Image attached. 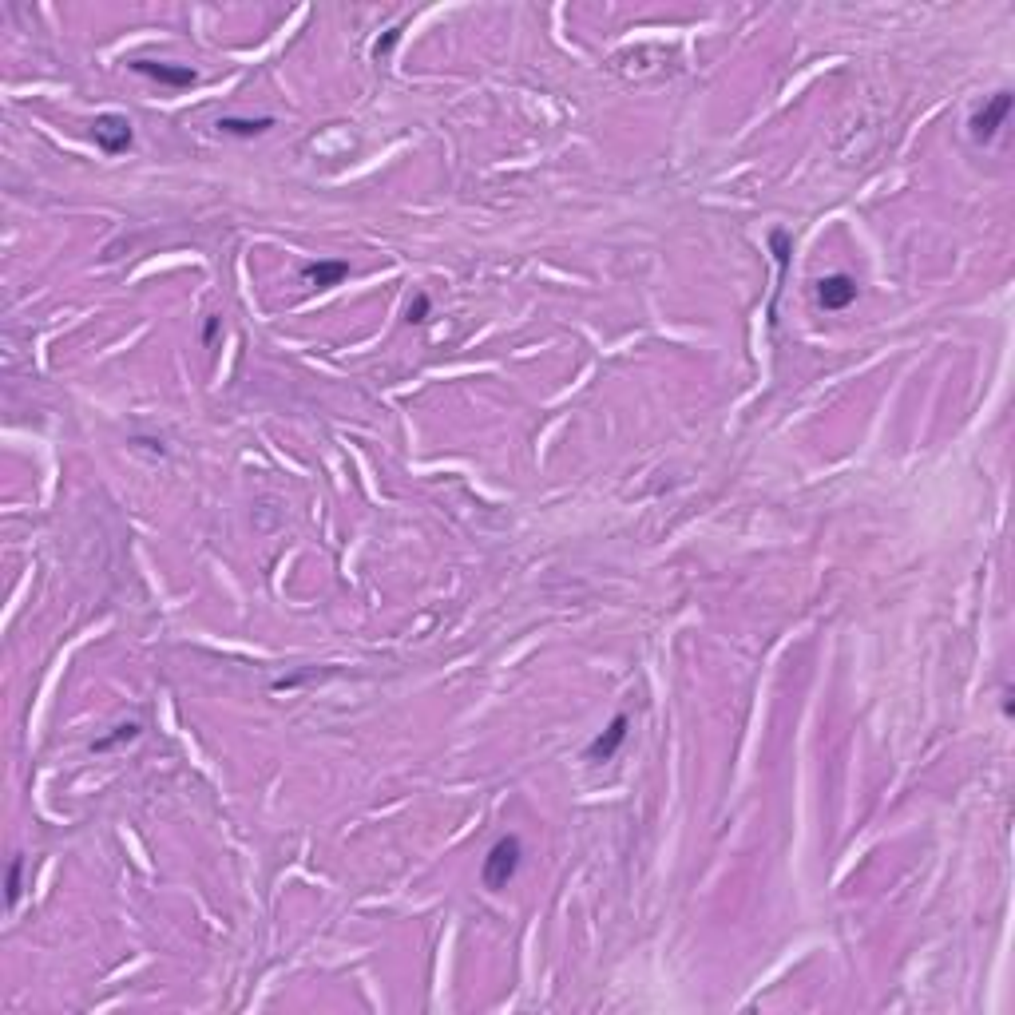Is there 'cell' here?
Listing matches in <instances>:
<instances>
[{
    "mask_svg": "<svg viewBox=\"0 0 1015 1015\" xmlns=\"http://www.w3.org/2000/svg\"><path fill=\"white\" fill-rule=\"evenodd\" d=\"M520 861H524V841H520L516 833L500 837V841L488 849L484 865H480V881H484V889H488V893L508 889V885L516 881V873H520Z\"/></svg>",
    "mask_w": 1015,
    "mask_h": 1015,
    "instance_id": "obj_1",
    "label": "cell"
},
{
    "mask_svg": "<svg viewBox=\"0 0 1015 1015\" xmlns=\"http://www.w3.org/2000/svg\"><path fill=\"white\" fill-rule=\"evenodd\" d=\"M1008 112H1012V92H996V96H988L972 119H968V135L976 139V143H992L996 135H1000V127L1008 123Z\"/></svg>",
    "mask_w": 1015,
    "mask_h": 1015,
    "instance_id": "obj_2",
    "label": "cell"
},
{
    "mask_svg": "<svg viewBox=\"0 0 1015 1015\" xmlns=\"http://www.w3.org/2000/svg\"><path fill=\"white\" fill-rule=\"evenodd\" d=\"M92 139H96V147H100L104 155H123V151L135 143V127H131L127 115L104 112V115H96V123H92Z\"/></svg>",
    "mask_w": 1015,
    "mask_h": 1015,
    "instance_id": "obj_3",
    "label": "cell"
},
{
    "mask_svg": "<svg viewBox=\"0 0 1015 1015\" xmlns=\"http://www.w3.org/2000/svg\"><path fill=\"white\" fill-rule=\"evenodd\" d=\"M131 72L163 84V88H195L199 72L191 64H171V60H131Z\"/></svg>",
    "mask_w": 1015,
    "mask_h": 1015,
    "instance_id": "obj_4",
    "label": "cell"
},
{
    "mask_svg": "<svg viewBox=\"0 0 1015 1015\" xmlns=\"http://www.w3.org/2000/svg\"><path fill=\"white\" fill-rule=\"evenodd\" d=\"M857 278L853 274H845V270H837V274H825L821 282H817V302H821V310H849L853 302H857Z\"/></svg>",
    "mask_w": 1015,
    "mask_h": 1015,
    "instance_id": "obj_5",
    "label": "cell"
},
{
    "mask_svg": "<svg viewBox=\"0 0 1015 1015\" xmlns=\"http://www.w3.org/2000/svg\"><path fill=\"white\" fill-rule=\"evenodd\" d=\"M627 734H631V718H627V714H615V718L607 722V730L587 746V762H611V758L623 750Z\"/></svg>",
    "mask_w": 1015,
    "mask_h": 1015,
    "instance_id": "obj_6",
    "label": "cell"
},
{
    "mask_svg": "<svg viewBox=\"0 0 1015 1015\" xmlns=\"http://www.w3.org/2000/svg\"><path fill=\"white\" fill-rule=\"evenodd\" d=\"M302 278H306L314 290H330V286H341V282L349 278V262H341V258L306 262V266H302Z\"/></svg>",
    "mask_w": 1015,
    "mask_h": 1015,
    "instance_id": "obj_7",
    "label": "cell"
},
{
    "mask_svg": "<svg viewBox=\"0 0 1015 1015\" xmlns=\"http://www.w3.org/2000/svg\"><path fill=\"white\" fill-rule=\"evenodd\" d=\"M215 127H219L223 135H234V139H254V135H262V131H270L274 119H270V115H254V119H246V115H223Z\"/></svg>",
    "mask_w": 1015,
    "mask_h": 1015,
    "instance_id": "obj_8",
    "label": "cell"
},
{
    "mask_svg": "<svg viewBox=\"0 0 1015 1015\" xmlns=\"http://www.w3.org/2000/svg\"><path fill=\"white\" fill-rule=\"evenodd\" d=\"M20 877H24V861H20V857H12V861H8V889H4L8 908L20 901V889H24V885H20Z\"/></svg>",
    "mask_w": 1015,
    "mask_h": 1015,
    "instance_id": "obj_9",
    "label": "cell"
},
{
    "mask_svg": "<svg viewBox=\"0 0 1015 1015\" xmlns=\"http://www.w3.org/2000/svg\"><path fill=\"white\" fill-rule=\"evenodd\" d=\"M131 738H139V722H127V726H115V734L112 738H100L96 742V750L104 754V750H112V746H119V742H131Z\"/></svg>",
    "mask_w": 1015,
    "mask_h": 1015,
    "instance_id": "obj_10",
    "label": "cell"
},
{
    "mask_svg": "<svg viewBox=\"0 0 1015 1015\" xmlns=\"http://www.w3.org/2000/svg\"><path fill=\"white\" fill-rule=\"evenodd\" d=\"M429 310H433V302H429V294H417L413 302H409V322L413 326H421V322H429Z\"/></svg>",
    "mask_w": 1015,
    "mask_h": 1015,
    "instance_id": "obj_11",
    "label": "cell"
}]
</instances>
